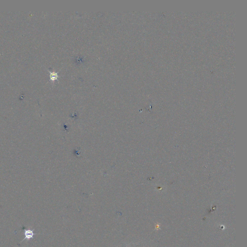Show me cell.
Masks as SVG:
<instances>
[{"instance_id": "cell-2", "label": "cell", "mask_w": 247, "mask_h": 247, "mask_svg": "<svg viewBox=\"0 0 247 247\" xmlns=\"http://www.w3.org/2000/svg\"><path fill=\"white\" fill-rule=\"evenodd\" d=\"M50 79L52 81H54L55 80H57L58 78V75H57V73H55V72H50Z\"/></svg>"}, {"instance_id": "cell-1", "label": "cell", "mask_w": 247, "mask_h": 247, "mask_svg": "<svg viewBox=\"0 0 247 247\" xmlns=\"http://www.w3.org/2000/svg\"><path fill=\"white\" fill-rule=\"evenodd\" d=\"M22 229L24 231V234H25V237L23 239L21 242L24 241V240H26V239L29 240L31 239H34V235L36 234L34 233V229H33V230L27 229H26L25 227L24 226H23Z\"/></svg>"}]
</instances>
